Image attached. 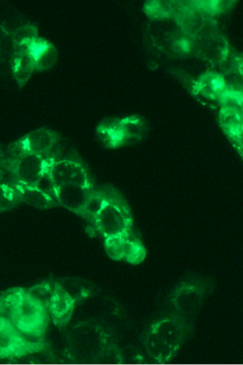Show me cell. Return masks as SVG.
<instances>
[{"mask_svg": "<svg viewBox=\"0 0 243 365\" xmlns=\"http://www.w3.org/2000/svg\"><path fill=\"white\" fill-rule=\"evenodd\" d=\"M192 323L175 314L153 322L144 335L143 344L153 363L167 364L177 355L191 331Z\"/></svg>", "mask_w": 243, "mask_h": 365, "instance_id": "cell-1", "label": "cell"}, {"mask_svg": "<svg viewBox=\"0 0 243 365\" xmlns=\"http://www.w3.org/2000/svg\"><path fill=\"white\" fill-rule=\"evenodd\" d=\"M71 361L81 364H103L106 353L115 346L110 334L95 322L75 326L68 338Z\"/></svg>", "mask_w": 243, "mask_h": 365, "instance_id": "cell-2", "label": "cell"}, {"mask_svg": "<svg viewBox=\"0 0 243 365\" xmlns=\"http://www.w3.org/2000/svg\"><path fill=\"white\" fill-rule=\"evenodd\" d=\"M148 133L149 124L145 118L139 115L108 118L100 123L97 129L99 140L109 148L134 145L143 140Z\"/></svg>", "mask_w": 243, "mask_h": 365, "instance_id": "cell-3", "label": "cell"}, {"mask_svg": "<svg viewBox=\"0 0 243 365\" xmlns=\"http://www.w3.org/2000/svg\"><path fill=\"white\" fill-rule=\"evenodd\" d=\"M212 287L203 279H188L177 285L170 296V304L174 314L191 323V319L199 313Z\"/></svg>", "mask_w": 243, "mask_h": 365, "instance_id": "cell-4", "label": "cell"}, {"mask_svg": "<svg viewBox=\"0 0 243 365\" xmlns=\"http://www.w3.org/2000/svg\"><path fill=\"white\" fill-rule=\"evenodd\" d=\"M105 205L95 217L98 230L105 238L120 236L131 230L132 217L120 200H110L103 194Z\"/></svg>", "mask_w": 243, "mask_h": 365, "instance_id": "cell-5", "label": "cell"}, {"mask_svg": "<svg viewBox=\"0 0 243 365\" xmlns=\"http://www.w3.org/2000/svg\"><path fill=\"white\" fill-rule=\"evenodd\" d=\"M215 26L207 23L200 27L192 40V48L198 55L212 63H222L228 58L227 41Z\"/></svg>", "mask_w": 243, "mask_h": 365, "instance_id": "cell-6", "label": "cell"}, {"mask_svg": "<svg viewBox=\"0 0 243 365\" xmlns=\"http://www.w3.org/2000/svg\"><path fill=\"white\" fill-rule=\"evenodd\" d=\"M221 125L233 145L242 152V93L227 91L221 99Z\"/></svg>", "mask_w": 243, "mask_h": 365, "instance_id": "cell-7", "label": "cell"}, {"mask_svg": "<svg viewBox=\"0 0 243 365\" xmlns=\"http://www.w3.org/2000/svg\"><path fill=\"white\" fill-rule=\"evenodd\" d=\"M47 322L48 311L29 299L25 293L14 327L21 334L39 337L45 331Z\"/></svg>", "mask_w": 243, "mask_h": 365, "instance_id": "cell-8", "label": "cell"}, {"mask_svg": "<svg viewBox=\"0 0 243 365\" xmlns=\"http://www.w3.org/2000/svg\"><path fill=\"white\" fill-rule=\"evenodd\" d=\"M47 173L55 188L66 184L92 185L85 167L75 160H51Z\"/></svg>", "mask_w": 243, "mask_h": 365, "instance_id": "cell-9", "label": "cell"}, {"mask_svg": "<svg viewBox=\"0 0 243 365\" xmlns=\"http://www.w3.org/2000/svg\"><path fill=\"white\" fill-rule=\"evenodd\" d=\"M50 161L46 160L43 155L31 153L21 155L11 163L17 183L28 187H37L48 170Z\"/></svg>", "mask_w": 243, "mask_h": 365, "instance_id": "cell-10", "label": "cell"}, {"mask_svg": "<svg viewBox=\"0 0 243 365\" xmlns=\"http://www.w3.org/2000/svg\"><path fill=\"white\" fill-rule=\"evenodd\" d=\"M93 187L77 184H66L56 188V200L58 205L76 214H83Z\"/></svg>", "mask_w": 243, "mask_h": 365, "instance_id": "cell-11", "label": "cell"}, {"mask_svg": "<svg viewBox=\"0 0 243 365\" xmlns=\"http://www.w3.org/2000/svg\"><path fill=\"white\" fill-rule=\"evenodd\" d=\"M36 345L29 343L21 333L10 324L0 328V357L22 356L31 352Z\"/></svg>", "mask_w": 243, "mask_h": 365, "instance_id": "cell-12", "label": "cell"}, {"mask_svg": "<svg viewBox=\"0 0 243 365\" xmlns=\"http://www.w3.org/2000/svg\"><path fill=\"white\" fill-rule=\"evenodd\" d=\"M76 302L57 281H55L54 292L51 297L48 312L53 322L58 327L66 326L74 312Z\"/></svg>", "mask_w": 243, "mask_h": 365, "instance_id": "cell-13", "label": "cell"}, {"mask_svg": "<svg viewBox=\"0 0 243 365\" xmlns=\"http://www.w3.org/2000/svg\"><path fill=\"white\" fill-rule=\"evenodd\" d=\"M58 135L49 129L40 128L29 133L19 140L24 153L43 155L56 145Z\"/></svg>", "mask_w": 243, "mask_h": 365, "instance_id": "cell-14", "label": "cell"}, {"mask_svg": "<svg viewBox=\"0 0 243 365\" xmlns=\"http://www.w3.org/2000/svg\"><path fill=\"white\" fill-rule=\"evenodd\" d=\"M25 43L29 56L33 58L35 70L43 71L54 67L58 53L56 48L48 41L38 37Z\"/></svg>", "mask_w": 243, "mask_h": 365, "instance_id": "cell-15", "label": "cell"}, {"mask_svg": "<svg viewBox=\"0 0 243 365\" xmlns=\"http://www.w3.org/2000/svg\"><path fill=\"white\" fill-rule=\"evenodd\" d=\"M11 66H13V74L17 85L20 87L25 86L35 71L33 58L28 53L26 43L14 45Z\"/></svg>", "mask_w": 243, "mask_h": 365, "instance_id": "cell-16", "label": "cell"}, {"mask_svg": "<svg viewBox=\"0 0 243 365\" xmlns=\"http://www.w3.org/2000/svg\"><path fill=\"white\" fill-rule=\"evenodd\" d=\"M25 291L22 288L9 289L0 296V317L11 326L16 322Z\"/></svg>", "mask_w": 243, "mask_h": 365, "instance_id": "cell-17", "label": "cell"}, {"mask_svg": "<svg viewBox=\"0 0 243 365\" xmlns=\"http://www.w3.org/2000/svg\"><path fill=\"white\" fill-rule=\"evenodd\" d=\"M21 201L25 202L27 205L38 209H49L57 207L58 203L55 198H53L44 191L37 187H28V185L16 183L14 187Z\"/></svg>", "mask_w": 243, "mask_h": 365, "instance_id": "cell-18", "label": "cell"}, {"mask_svg": "<svg viewBox=\"0 0 243 365\" xmlns=\"http://www.w3.org/2000/svg\"><path fill=\"white\" fill-rule=\"evenodd\" d=\"M57 282L68 293L76 303L93 296L96 289L92 283L78 278H65L58 280Z\"/></svg>", "mask_w": 243, "mask_h": 365, "instance_id": "cell-19", "label": "cell"}, {"mask_svg": "<svg viewBox=\"0 0 243 365\" xmlns=\"http://www.w3.org/2000/svg\"><path fill=\"white\" fill-rule=\"evenodd\" d=\"M55 282L46 281V282L34 285L26 289V295L36 302L46 310L48 311L49 304L51 300L53 292H54Z\"/></svg>", "mask_w": 243, "mask_h": 365, "instance_id": "cell-20", "label": "cell"}, {"mask_svg": "<svg viewBox=\"0 0 243 365\" xmlns=\"http://www.w3.org/2000/svg\"><path fill=\"white\" fill-rule=\"evenodd\" d=\"M145 258V250L143 245L136 240V238L133 237L130 232L125 242V247H124L123 260L133 263V264H138Z\"/></svg>", "mask_w": 243, "mask_h": 365, "instance_id": "cell-21", "label": "cell"}, {"mask_svg": "<svg viewBox=\"0 0 243 365\" xmlns=\"http://www.w3.org/2000/svg\"><path fill=\"white\" fill-rule=\"evenodd\" d=\"M131 230L120 236L105 238V251L110 259L117 261L123 260L124 247H125V242Z\"/></svg>", "mask_w": 243, "mask_h": 365, "instance_id": "cell-22", "label": "cell"}, {"mask_svg": "<svg viewBox=\"0 0 243 365\" xmlns=\"http://www.w3.org/2000/svg\"><path fill=\"white\" fill-rule=\"evenodd\" d=\"M20 202L19 195L14 187L0 183V212L11 210Z\"/></svg>", "mask_w": 243, "mask_h": 365, "instance_id": "cell-23", "label": "cell"}, {"mask_svg": "<svg viewBox=\"0 0 243 365\" xmlns=\"http://www.w3.org/2000/svg\"><path fill=\"white\" fill-rule=\"evenodd\" d=\"M105 202L106 200L103 193L98 192V191L93 190L90 198H88L86 202L82 215H88V217L95 219L100 210H102L105 205Z\"/></svg>", "mask_w": 243, "mask_h": 365, "instance_id": "cell-24", "label": "cell"}, {"mask_svg": "<svg viewBox=\"0 0 243 365\" xmlns=\"http://www.w3.org/2000/svg\"><path fill=\"white\" fill-rule=\"evenodd\" d=\"M38 38L37 27L27 25L16 29L13 34L14 45L27 43V41Z\"/></svg>", "mask_w": 243, "mask_h": 365, "instance_id": "cell-25", "label": "cell"}, {"mask_svg": "<svg viewBox=\"0 0 243 365\" xmlns=\"http://www.w3.org/2000/svg\"><path fill=\"white\" fill-rule=\"evenodd\" d=\"M7 324H8V322H6L4 319H3L1 318V317H0V328H2Z\"/></svg>", "mask_w": 243, "mask_h": 365, "instance_id": "cell-26", "label": "cell"}]
</instances>
